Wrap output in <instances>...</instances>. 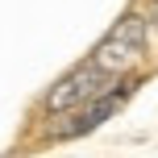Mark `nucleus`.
<instances>
[{"instance_id": "2", "label": "nucleus", "mask_w": 158, "mask_h": 158, "mask_svg": "<svg viewBox=\"0 0 158 158\" xmlns=\"http://www.w3.org/2000/svg\"><path fill=\"white\" fill-rule=\"evenodd\" d=\"M112 87V79L100 71V67L87 58V63H79V67H71L63 79H58L54 87L46 92V100H42V108L46 112H54V117H63V112H79L83 104H92L96 96H104Z\"/></svg>"}, {"instance_id": "1", "label": "nucleus", "mask_w": 158, "mask_h": 158, "mask_svg": "<svg viewBox=\"0 0 158 158\" xmlns=\"http://www.w3.org/2000/svg\"><path fill=\"white\" fill-rule=\"evenodd\" d=\"M146 38H150V21H146L142 13H125L100 42H96V50H92L87 58H92L108 79H121L125 71H133V67L142 63Z\"/></svg>"}, {"instance_id": "3", "label": "nucleus", "mask_w": 158, "mask_h": 158, "mask_svg": "<svg viewBox=\"0 0 158 158\" xmlns=\"http://www.w3.org/2000/svg\"><path fill=\"white\" fill-rule=\"evenodd\" d=\"M133 87H137L133 79H117V83H112L104 96H96L92 104H83V108L75 112L71 125H58V129H54V137H83V133H92V129H100L104 121H108L112 112H117L121 104L133 96Z\"/></svg>"}]
</instances>
